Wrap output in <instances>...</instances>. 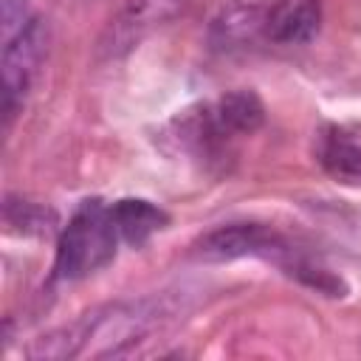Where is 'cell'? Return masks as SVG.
<instances>
[{"mask_svg": "<svg viewBox=\"0 0 361 361\" xmlns=\"http://www.w3.org/2000/svg\"><path fill=\"white\" fill-rule=\"evenodd\" d=\"M257 39H268V6L234 3L223 8L212 23V42L217 48H245Z\"/></svg>", "mask_w": 361, "mask_h": 361, "instance_id": "obj_4", "label": "cell"}, {"mask_svg": "<svg viewBox=\"0 0 361 361\" xmlns=\"http://www.w3.org/2000/svg\"><path fill=\"white\" fill-rule=\"evenodd\" d=\"M288 243L262 223H226L195 240L192 257L200 262H231L240 257L279 259Z\"/></svg>", "mask_w": 361, "mask_h": 361, "instance_id": "obj_3", "label": "cell"}, {"mask_svg": "<svg viewBox=\"0 0 361 361\" xmlns=\"http://www.w3.org/2000/svg\"><path fill=\"white\" fill-rule=\"evenodd\" d=\"M118 240L121 237L113 223L110 206H104L102 200H85L59 234L54 276L71 282L99 271L113 259Z\"/></svg>", "mask_w": 361, "mask_h": 361, "instance_id": "obj_1", "label": "cell"}, {"mask_svg": "<svg viewBox=\"0 0 361 361\" xmlns=\"http://www.w3.org/2000/svg\"><path fill=\"white\" fill-rule=\"evenodd\" d=\"M319 0H279L268 6V39L282 45L310 42L319 31Z\"/></svg>", "mask_w": 361, "mask_h": 361, "instance_id": "obj_5", "label": "cell"}, {"mask_svg": "<svg viewBox=\"0 0 361 361\" xmlns=\"http://www.w3.org/2000/svg\"><path fill=\"white\" fill-rule=\"evenodd\" d=\"M3 220L14 234H23V237H45L59 223V217L51 206L34 203L25 197H14V195H8L3 203Z\"/></svg>", "mask_w": 361, "mask_h": 361, "instance_id": "obj_10", "label": "cell"}, {"mask_svg": "<svg viewBox=\"0 0 361 361\" xmlns=\"http://www.w3.org/2000/svg\"><path fill=\"white\" fill-rule=\"evenodd\" d=\"M48 23L42 17L25 20L3 48V116L6 124L23 104L34 73L48 54Z\"/></svg>", "mask_w": 361, "mask_h": 361, "instance_id": "obj_2", "label": "cell"}, {"mask_svg": "<svg viewBox=\"0 0 361 361\" xmlns=\"http://www.w3.org/2000/svg\"><path fill=\"white\" fill-rule=\"evenodd\" d=\"M113 212V223L118 228V237L130 245H144L155 231H161L169 223V214L141 197H124L118 203L110 206Z\"/></svg>", "mask_w": 361, "mask_h": 361, "instance_id": "obj_7", "label": "cell"}, {"mask_svg": "<svg viewBox=\"0 0 361 361\" xmlns=\"http://www.w3.org/2000/svg\"><path fill=\"white\" fill-rule=\"evenodd\" d=\"M85 350H87V322L85 316H79L71 324H62L37 336L25 353L28 358H37V361H68L82 355Z\"/></svg>", "mask_w": 361, "mask_h": 361, "instance_id": "obj_9", "label": "cell"}, {"mask_svg": "<svg viewBox=\"0 0 361 361\" xmlns=\"http://www.w3.org/2000/svg\"><path fill=\"white\" fill-rule=\"evenodd\" d=\"M319 161L324 172L338 183L361 186V138L344 130L327 133L319 144Z\"/></svg>", "mask_w": 361, "mask_h": 361, "instance_id": "obj_8", "label": "cell"}, {"mask_svg": "<svg viewBox=\"0 0 361 361\" xmlns=\"http://www.w3.org/2000/svg\"><path fill=\"white\" fill-rule=\"evenodd\" d=\"M212 113H214V121H217V127H220V133L226 138H231V135H251L265 121L262 99L254 90H245V87L223 93L212 104Z\"/></svg>", "mask_w": 361, "mask_h": 361, "instance_id": "obj_6", "label": "cell"}]
</instances>
